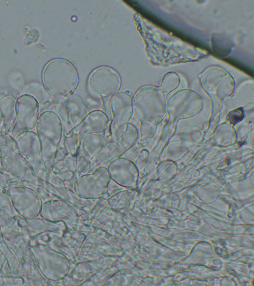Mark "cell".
I'll return each mask as SVG.
<instances>
[{
  "instance_id": "1",
  "label": "cell",
  "mask_w": 254,
  "mask_h": 286,
  "mask_svg": "<svg viewBox=\"0 0 254 286\" xmlns=\"http://www.w3.org/2000/svg\"><path fill=\"white\" fill-rule=\"evenodd\" d=\"M42 78L43 85L55 105L72 94L78 82V74L74 66L61 59L54 60L47 64L43 69Z\"/></svg>"
},
{
  "instance_id": "17",
  "label": "cell",
  "mask_w": 254,
  "mask_h": 286,
  "mask_svg": "<svg viewBox=\"0 0 254 286\" xmlns=\"http://www.w3.org/2000/svg\"><path fill=\"white\" fill-rule=\"evenodd\" d=\"M50 205L53 207L54 215L53 219L55 221H63L76 218V212L65 201L61 199L55 200L51 202Z\"/></svg>"
},
{
  "instance_id": "7",
  "label": "cell",
  "mask_w": 254,
  "mask_h": 286,
  "mask_svg": "<svg viewBox=\"0 0 254 286\" xmlns=\"http://www.w3.org/2000/svg\"><path fill=\"white\" fill-rule=\"evenodd\" d=\"M14 139L19 151L29 162L35 175L45 181L47 174L42 157L41 143L36 133L28 131Z\"/></svg>"
},
{
  "instance_id": "22",
  "label": "cell",
  "mask_w": 254,
  "mask_h": 286,
  "mask_svg": "<svg viewBox=\"0 0 254 286\" xmlns=\"http://www.w3.org/2000/svg\"><path fill=\"white\" fill-rule=\"evenodd\" d=\"M243 116L242 110L238 109L230 113L228 116L227 120L231 123L236 124L243 119Z\"/></svg>"
},
{
  "instance_id": "19",
  "label": "cell",
  "mask_w": 254,
  "mask_h": 286,
  "mask_svg": "<svg viewBox=\"0 0 254 286\" xmlns=\"http://www.w3.org/2000/svg\"><path fill=\"white\" fill-rule=\"evenodd\" d=\"M76 170L77 177L93 171L91 161L79 151L76 156Z\"/></svg>"
},
{
  "instance_id": "5",
  "label": "cell",
  "mask_w": 254,
  "mask_h": 286,
  "mask_svg": "<svg viewBox=\"0 0 254 286\" xmlns=\"http://www.w3.org/2000/svg\"><path fill=\"white\" fill-rule=\"evenodd\" d=\"M110 180L106 166H100L89 173L77 177L74 183L73 191L84 199H100L107 196V186Z\"/></svg>"
},
{
  "instance_id": "2",
  "label": "cell",
  "mask_w": 254,
  "mask_h": 286,
  "mask_svg": "<svg viewBox=\"0 0 254 286\" xmlns=\"http://www.w3.org/2000/svg\"><path fill=\"white\" fill-rule=\"evenodd\" d=\"M35 128L41 143L44 167L47 175L51 171L56 153L63 138V126L55 111H46L39 115Z\"/></svg>"
},
{
  "instance_id": "13",
  "label": "cell",
  "mask_w": 254,
  "mask_h": 286,
  "mask_svg": "<svg viewBox=\"0 0 254 286\" xmlns=\"http://www.w3.org/2000/svg\"><path fill=\"white\" fill-rule=\"evenodd\" d=\"M108 131L104 133H91L84 136L80 141L79 151L92 161L104 146Z\"/></svg>"
},
{
  "instance_id": "8",
  "label": "cell",
  "mask_w": 254,
  "mask_h": 286,
  "mask_svg": "<svg viewBox=\"0 0 254 286\" xmlns=\"http://www.w3.org/2000/svg\"><path fill=\"white\" fill-rule=\"evenodd\" d=\"M39 107L36 100L28 94H22L16 99L15 122L9 134L15 139L20 134L36 127L39 116Z\"/></svg>"
},
{
  "instance_id": "12",
  "label": "cell",
  "mask_w": 254,
  "mask_h": 286,
  "mask_svg": "<svg viewBox=\"0 0 254 286\" xmlns=\"http://www.w3.org/2000/svg\"><path fill=\"white\" fill-rule=\"evenodd\" d=\"M64 104L73 130L81 123L89 113L87 107L79 95L73 93L64 99Z\"/></svg>"
},
{
  "instance_id": "11",
  "label": "cell",
  "mask_w": 254,
  "mask_h": 286,
  "mask_svg": "<svg viewBox=\"0 0 254 286\" xmlns=\"http://www.w3.org/2000/svg\"><path fill=\"white\" fill-rule=\"evenodd\" d=\"M44 271L46 276L53 280L64 278L70 270V263L63 254L48 248L45 250Z\"/></svg>"
},
{
  "instance_id": "23",
  "label": "cell",
  "mask_w": 254,
  "mask_h": 286,
  "mask_svg": "<svg viewBox=\"0 0 254 286\" xmlns=\"http://www.w3.org/2000/svg\"><path fill=\"white\" fill-rule=\"evenodd\" d=\"M75 159L76 157L67 154L65 158V165L68 170L76 174Z\"/></svg>"
},
{
  "instance_id": "20",
  "label": "cell",
  "mask_w": 254,
  "mask_h": 286,
  "mask_svg": "<svg viewBox=\"0 0 254 286\" xmlns=\"http://www.w3.org/2000/svg\"><path fill=\"white\" fill-rule=\"evenodd\" d=\"M139 144L140 143L137 142L125 151L120 156L126 158L134 162L141 152L139 149L140 147Z\"/></svg>"
},
{
  "instance_id": "15",
  "label": "cell",
  "mask_w": 254,
  "mask_h": 286,
  "mask_svg": "<svg viewBox=\"0 0 254 286\" xmlns=\"http://www.w3.org/2000/svg\"><path fill=\"white\" fill-rule=\"evenodd\" d=\"M139 137L136 126L130 121L117 143L115 157L120 156L125 151L136 143Z\"/></svg>"
},
{
  "instance_id": "18",
  "label": "cell",
  "mask_w": 254,
  "mask_h": 286,
  "mask_svg": "<svg viewBox=\"0 0 254 286\" xmlns=\"http://www.w3.org/2000/svg\"><path fill=\"white\" fill-rule=\"evenodd\" d=\"M61 144L68 154L76 157L79 152L80 141L77 134L73 130L69 135L63 136Z\"/></svg>"
},
{
  "instance_id": "6",
  "label": "cell",
  "mask_w": 254,
  "mask_h": 286,
  "mask_svg": "<svg viewBox=\"0 0 254 286\" xmlns=\"http://www.w3.org/2000/svg\"><path fill=\"white\" fill-rule=\"evenodd\" d=\"M118 74L108 67H101L94 70L88 80V92L92 98L100 103L109 100L114 95L120 86Z\"/></svg>"
},
{
  "instance_id": "16",
  "label": "cell",
  "mask_w": 254,
  "mask_h": 286,
  "mask_svg": "<svg viewBox=\"0 0 254 286\" xmlns=\"http://www.w3.org/2000/svg\"><path fill=\"white\" fill-rule=\"evenodd\" d=\"M116 148L117 142L109 135L104 146L91 161L93 171L99 166H106L110 161L114 159Z\"/></svg>"
},
{
  "instance_id": "10",
  "label": "cell",
  "mask_w": 254,
  "mask_h": 286,
  "mask_svg": "<svg viewBox=\"0 0 254 286\" xmlns=\"http://www.w3.org/2000/svg\"><path fill=\"white\" fill-rule=\"evenodd\" d=\"M110 120L107 114L100 109L89 112L85 118L72 130L81 141L85 135L91 133H104L108 131Z\"/></svg>"
},
{
  "instance_id": "21",
  "label": "cell",
  "mask_w": 254,
  "mask_h": 286,
  "mask_svg": "<svg viewBox=\"0 0 254 286\" xmlns=\"http://www.w3.org/2000/svg\"><path fill=\"white\" fill-rule=\"evenodd\" d=\"M125 188L110 179L107 189V194L108 197H111L118 192L125 190Z\"/></svg>"
},
{
  "instance_id": "25",
  "label": "cell",
  "mask_w": 254,
  "mask_h": 286,
  "mask_svg": "<svg viewBox=\"0 0 254 286\" xmlns=\"http://www.w3.org/2000/svg\"><path fill=\"white\" fill-rule=\"evenodd\" d=\"M0 158H1V152H0V171L4 172L2 167V166H1Z\"/></svg>"
},
{
  "instance_id": "9",
  "label": "cell",
  "mask_w": 254,
  "mask_h": 286,
  "mask_svg": "<svg viewBox=\"0 0 254 286\" xmlns=\"http://www.w3.org/2000/svg\"><path fill=\"white\" fill-rule=\"evenodd\" d=\"M106 167L110 179L120 186L126 189L136 186L138 170L132 161L118 156L110 161Z\"/></svg>"
},
{
  "instance_id": "26",
  "label": "cell",
  "mask_w": 254,
  "mask_h": 286,
  "mask_svg": "<svg viewBox=\"0 0 254 286\" xmlns=\"http://www.w3.org/2000/svg\"><path fill=\"white\" fill-rule=\"evenodd\" d=\"M1 186H0V189Z\"/></svg>"
},
{
  "instance_id": "3",
  "label": "cell",
  "mask_w": 254,
  "mask_h": 286,
  "mask_svg": "<svg viewBox=\"0 0 254 286\" xmlns=\"http://www.w3.org/2000/svg\"><path fill=\"white\" fill-rule=\"evenodd\" d=\"M1 164L5 172L22 181L40 185L43 180L37 177L31 165L19 151L14 139L6 133L0 135Z\"/></svg>"
},
{
  "instance_id": "4",
  "label": "cell",
  "mask_w": 254,
  "mask_h": 286,
  "mask_svg": "<svg viewBox=\"0 0 254 286\" xmlns=\"http://www.w3.org/2000/svg\"><path fill=\"white\" fill-rule=\"evenodd\" d=\"M109 102L112 119L108 132L117 143L132 116V96L128 92H119L113 96Z\"/></svg>"
},
{
  "instance_id": "24",
  "label": "cell",
  "mask_w": 254,
  "mask_h": 286,
  "mask_svg": "<svg viewBox=\"0 0 254 286\" xmlns=\"http://www.w3.org/2000/svg\"><path fill=\"white\" fill-rule=\"evenodd\" d=\"M3 133V130H2V124L1 122V119L0 115V135Z\"/></svg>"
},
{
  "instance_id": "14",
  "label": "cell",
  "mask_w": 254,
  "mask_h": 286,
  "mask_svg": "<svg viewBox=\"0 0 254 286\" xmlns=\"http://www.w3.org/2000/svg\"><path fill=\"white\" fill-rule=\"evenodd\" d=\"M16 114V100L10 95H6L0 100V115L3 133L9 134L15 122Z\"/></svg>"
}]
</instances>
